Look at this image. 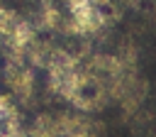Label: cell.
I'll return each instance as SVG.
<instances>
[{"instance_id":"5","label":"cell","mask_w":156,"mask_h":137,"mask_svg":"<svg viewBox=\"0 0 156 137\" xmlns=\"http://www.w3.org/2000/svg\"><path fill=\"white\" fill-rule=\"evenodd\" d=\"M37 39V27L32 24V20L29 17H20V22L15 24V29L10 32V37L7 39H2V44H12V46H17V49H24L27 51V46L32 44ZM0 44V46H2Z\"/></svg>"},{"instance_id":"9","label":"cell","mask_w":156,"mask_h":137,"mask_svg":"<svg viewBox=\"0 0 156 137\" xmlns=\"http://www.w3.org/2000/svg\"><path fill=\"white\" fill-rule=\"evenodd\" d=\"M63 2H66V5H68V2H73V0H63Z\"/></svg>"},{"instance_id":"10","label":"cell","mask_w":156,"mask_h":137,"mask_svg":"<svg viewBox=\"0 0 156 137\" xmlns=\"http://www.w3.org/2000/svg\"><path fill=\"white\" fill-rule=\"evenodd\" d=\"M154 137H156V135H154Z\"/></svg>"},{"instance_id":"3","label":"cell","mask_w":156,"mask_h":137,"mask_svg":"<svg viewBox=\"0 0 156 137\" xmlns=\"http://www.w3.org/2000/svg\"><path fill=\"white\" fill-rule=\"evenodd\" d=\"M32 24L37 27V32H58V27H61V20H63V15H61V10L54 5V0L51 2H39V7L32 12Z\"/></svg>"},{"instance_id":"2","label":"cell","mask_w":156,"mask_h":137,"mask_svg":"<svg viewBox=\"0 0 156 137\" xmlns=\"http://www.w3.org/2000/svg\"><path fill=\"white\" fill-rule=\"evenodd\" d=\"M56 122L61 130V137H100L102 125L95 117H88L85 113H56Z\"/></svg>"},{"instance_id":"1","label":"cell","mask_w":156,"mask_h":137,"mask_svg":"<svg viewBox=\"0 0 156 137\" xmlns=\"http://www.w3.org/2000/svg\"><path fill=\"white\" fill-rule=\"evenodd\" d=\"M5 83L10 86L12 95L20 100V105H32L34 103V68L29 64H7L2 68Z\"/></svg>"},{"instance_id":"7","label":"cell","mask_w":156,"mask_h":137,"mask_svg":"<svg viewBox=\"0 0 156 137\" xmlns=\"http://www.w3.org/2000/svg\"><path fill=\"white\" fill-rule=\"evenodd\" d=\"M117 59L122 61L127 73H136L139 71V49L134 42H122L117 49Z\"/></svg>"},{"instance_id":"11","label":"cell","mask_w":156,"mask_h":137,"mask_svg":"<svg viewBox=\"0 0 156 137\" xmlns=\"http://www.w3.org/2000/svg\"><path fill=\"white\" fill-rule=\"evenodd\" d=\"M0 44H2V42H0Z\"/></svg>"},{"instance_id":"8","label":"cell","mask_w":156,"mask_h":137,"mask_svg":"<svg viewBox=\"0 0 156 137\" xmlns=\"http://www.w3.org/2000/svg\"><path fill=\"white\" fill-rule=\"evenodd\" d=\"M0 117H2L7 125H12V127L22 125V113H20V105L15 103V98L0 95Z\"/></svg>"},{"instance_id":"6","label":"cell","mask_w":156,"mask_h":137,"mask_svg":"<svg viewBox=\"0 0 156 137\" xmlns=\"http://www.w3.org/2000/svg\"><path fill=\"white\" fill-rule=\"evenodd\" d=\"M29 137H61V130H58V122H56V115H49V113H41L32 120L29 125Z\"/></svg>"},{"instance_id":"4","label":"cell","mask_w":156,"mask_h":137,"mask_svg":"<svg viewBox=\"0 0 156 137\" xmlns=\"http://www.w3.org/2000/svg\"><path fill=\"white\" fill-rule=\"evenodd\" d=\"M54 51H56V44L51 42V39H34L29 46H27V64L32 66V68H49L51 66V56H54Z\"/></svg>"}]
</instances>
